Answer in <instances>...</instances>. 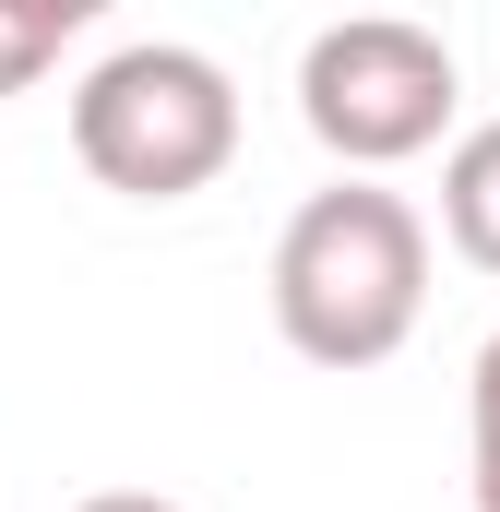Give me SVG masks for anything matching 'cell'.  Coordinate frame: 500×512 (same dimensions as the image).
Segmentation results:
<instances>
[{"label": "cell", "mask_w": 500, "mask_h": 512, "mask_svg": "<svg viewBox=\"0 0 500 512\" xmlns=\"http://www.w3.org/2000/svg\"><path fill=\"white\" fill-rule=\"evenodd\" d=\"M429 310V215L381 179H334L274 227V334L310 370H381L405 358Z\"/></svg>", "instance_id": "cell-1"}, {"label": "cell", "mask_w": 500, "mask_h": 512, "mask_svg": "<svg viewBox=\"0 0 500 512\" xmlns=\"http://www.w3.org/2000/svg\"><path fill=\"white\" fill-rule=\"evenodd\" d=\"M72 155L120 203H191V191H215L227 155H239V84H227V60L179 48V36L108 48L72 84Z\"/></svg>", "instance_id": "cell-2"}, {"label": "cell", "mask_w": 500, "mask_h": 512, "mask_svg": "<svg viewBox=\"0 0 500 512\" xmlns=\"http://www.w3.org/2000/svg\"><path fill=\"white\" fill-rule=\"evenodd\" d=\"M465 108V72H453V36L441 24H405V12H346L298 48V120L310 143L346 167V179H381L405 155H429Z\"/></svg>", "instance_id": "cell-3"}, {"label": "cell", "mask_w": 500, "mask_h": 512, "mask_svg": "<svg viewBox=\"0 0 500 512\" xmlns=\"http://www.w3.org/2000/svg\"><path fill=\"white\" fill-rule=\"evenodd\" d=\"M441 239L477 274H500V120L453 131V155H441Z\"/></svg>", "instance_id": "cell-4"}, {"label": "cell", "mask_w": 500, "mask_h": 512, "mask_svg": "<svg viewBox=\"0 0 500 512\" xmlns=\"http://www.w3.org/2000/svg\"><path fill=\"white\" fill-rule=\"evenodd\" d=\"M96 0H0V96H24L36 72H60V48L84 36Z\"/></svg>", "instance_id": "cell-5"}, {"label": "cell", "mask_w": 500, "mask_h": 512, "mask_svg": "<svg viewBox=\"0 0 500 512\" xmlns=\"http://www.w3.org/2000/svg\"><path fill=\"white\" fill-rule=\"evenodd\" d=\"M465 465H477V512H500V334L465 370Z\"/></svg>", "instance_id": "cell-6"}, {"label": "cell", "mask_w": 500, "mask_h": 512, "mask_svg": "<svg viewBox=\"0 0 500 512\" xmlns=\"http://www.w3.org/2000/svg\"><path fill=\"white\" fill-rule=\"evenodd\" d=\"M72 512H179V501H155V489H96V501H72Z\"/></svg>", "instance_id": "cell-7"}]
</instances>
